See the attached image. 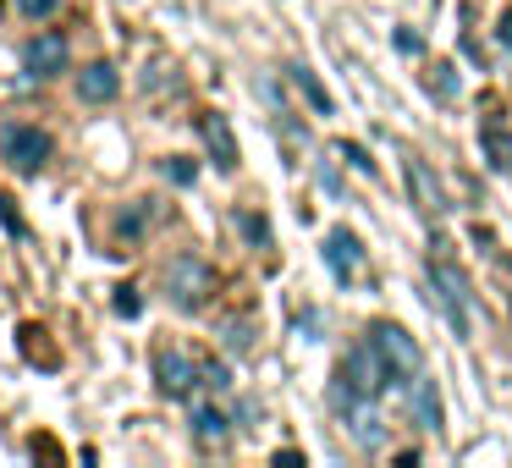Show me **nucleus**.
<instances>
[{"mask_svg": "<svg viewBox=\"0 0 512 468\" xmlns=\"http://www.w3.org/2000/svg\"><path fill=\"white\" fill-rule=\"evenodd\" d=\"M369 342H375L380 358H386V369H391V380H397V386H413V380H419L424 353H419V342H413L402 325H391V320L369 325Z\"/></svg>", "mask_w": 512, "mask_h": 468, "instance_id": "1", "label": "nucleus"}, {"mask_svg": "<svg viewBox=\"0 0 512 468\" xmlns=\"http://www.w3.org/2000/svg\"><path fill=\"white\" fill-rule=\"evenodd\" d=\"M50 155H56V138L45 127H0V160L12 171L34 177V171H45Z\"/></svg>", "mask_w": 512, "mask_h": 468, "instance_id": "2", "label": "nucleus"}, {"mask_svg": "<svg viewBox=\"0 0 512 468\" xmlns=\"http://www.w3.org/2000/svg\"><path fill=\"white\" fill-rule=\"evenodd\" d=\"M166 292H171L177 309H204L210 292H215V270L204 265L199 254H182V259H171V270H166Z\"/></svg>", "mask_w": 512, "mask_h": 468, "instance_id": "3", "label": "nucleus"}, {"mask_svg": "<svg viewBox=\"0 0 512 468\" xmlns=\"http://www.w3.org/2000/svg\"><path fill=\"white\" fill-rule=\"evenodd\" d=\"M430 298L441 303V314H446V325H452L457 336H468V281H463V270H452V259H441V254H430Z\"/></svg>", "mask_w": 512, "mask_h": 468, "instance_id": "4", "label": "nucleus"}, {"mask_svg": "<svg viewBox=\"0 0 512 468\" xmlns=\"http://www.w3.org/2000/svg\"><path fill=\"white\" fill-rule=\"evenodd\" d=\"M23 72L34 83L61 78V72H67V39H61V34H34L23 45Z\"/></svg>", "mask_w": 512, "mask_h": 468, "instance_id": "5", "label": "nucleus"}, {"mask_svg": "<svg viewBox=\"0 0 512 468\" xmlns=\"http://www.w3.org/2000/svg\"><path fill=\"white\" fill-rule=\"evenodd\" d=\"M155 375H160V391H166V397H193V386H204V364L199 358H188V353H160L155 358Z\"/></svg>", "mask_w": 512, "mask_h": 468, "instance_id": "6", "label": "nucleus"}, {"mask_svg": "<svg viewBox=\"0 0 512 468\" xmlns=\"http://www.w3.org/2000/svg\"><path fill=\"white\" fill-rule=\"evenodd\" d=\"M199 138H204V149H210V160L221 171L237 166V133H232V122H226L221 111H199Z\"/></svg>", "mask_w": 512, "mask_h": 468, "instance_id": "7", "label": "nucleus"}, {"mask_svg": "<svg viewBox=\"0 0 512 468\" xmlns=\"http://www.w3.org/2000/svg\"><path fill=\"white\" fill-rule=\"evenodd\" d=\"M358 259H364L358 237L347 232V226H336V232L325 237V265H331V276H336V281H353V276H358Z\"/></svg>", "mask_w": 512, "mask_h": 468, "instance_id": "8", "label": "nucleus"}, {"mask_svg": "<svg viewBox=\"0 0 512 468\" xmlns=\"http://www.w3.org/2000/svg\"><path fill=\"white\" fill-rule=\"evenodd\" d=\"M149 221H155V215H149V199H133V204H122V210H116V248H138L144 243V232H149Z\"/></svg>", "mask_w": 512, "mask_h": 468, "instance_id": "9", "label": "nucleus"}, {"mask_svg": "<svg viewBox=\"0 0 512 468\" xmlns=\"http://www.w3.org/2000/svg\"><path fill=\"white\" fill-rule=\"evenodd\" d=\"M188 430H193V441H204V446H221L226 435H232V419H226L215 402H193V413H188Z\"/></svg>", "mask_w": 512, "mask_h": 468, "instance_id": "10", "label": "nucleus"}, {"mask_svg": "<svg viewBox=\"0 0 512 468\" xmlns=\"http://www.w3.org/2000/svg\"><path fill=\"white\" fill-rule=\"evenodd\" d=\"M116 89H122V78H116L111 61H94V67H83V72H78V94H83L89 105L116 100Z\"/></svg>", "mask_w": 512, "mask_h": 468, "instance_id": "11", "label": "nucleus"}, {"mask_svg": "<svg viewBox=\"0 0 512 468\" xmlns=\"http://www.w3.org/2000/svg\"><path fill=\"white\" fill-rule=\"evenodd\" d=\"M408 193L419 199L424 215H441L446 210V193H441V182H435V171L424 166V160H408Z\"/></svg>", "mask_w": 512, "mask_h": 468, "instance_id": "12", "label": "nucleus"}, {"mask_svg": "<svg viewBox=\"0 0 512 468\" xmlns=\"http://www.w3.org/2000/svg\"><path fill=\"white\" fill-rule=\"evenodd\" d=\"M413 413H419V424H424V430H441V391H435V380H413Z\"/></svg>", "mask_w": 512, "mask_h": 468, "instance_id": "13", "label": "nucleus"}, {"mask_svg": "<svg viewBox=\"0 0 512 468\" xmlns=\"http://www.w3.org/2000/svg\"><path fill=\"white\" fill-rule=\"evenodd\" d=\"M485 160H490V171H507L512 177V133L507 127H485Z\"/></svg>", "mask_w": 512, "mask_h": 468, "instance_id": "14", "label": "nucleus"}, {"mask_svg": "<svg viewBox=\"0 0 512 468\" xmlns=\"http://www.w3.org/2000/svg\"><path fill=\"white\" fill-rule=\"evenodd\" d=\"M287 72H292V83H298V89L309 94V105H314V111H320V116H331V111H336V100H331V94H325V83L314 78L309 67H287Z\"/></svg>", "mask_w": 512, "mask_h": 468, "instance_id": "15", "label": "nucleus"}, {"mask_svg": "<svg viewBox=\"0 0 512 468\" xmlns=\"http://www.w3.org/2000/svg\"><path fill=\"white\" fill-rule=\"evenodd\" d=\"M166 177H171V182H177V188H188V182H193V177H199V171H193V160H182V155H171V160H166Z\"/></svg>", "mask_w": 512, "mask_h": 468, "instance_id": "16", "label": "nucleus"}, {"mask_svg": "<svg viewBox=\"0 0 512 468\" xmlns=\"http://www.w3.org/2000/svg\"><path fill=\"white\" fill-rule=\"evenodd\" d=\"M199 364H204V386H210V391H226V386H232L226 364H215V358H199Z\"/></svg>", "mask_w": 512, "mask_h": 468, "instance_id": "17", "label": "nucleus"}, {"mask_svg": "<svg viewBox=\"0 0 512 468\" xmlns=\"http://www.w3.org/2000/svg\"><path fill=\"white\" fill-rule=\"evenodd\" d=\"M342 160H347L353 171H369V177H375V160H369L364 144H342Z\"/></svg>", "mask_w": 512, "mask_h": 468, "instance_id": "18", "label": "nucleus"}, {"mask_svg": "<svg viewBox=\"0 0 512 468\" xmlns=\"http://www.w3.org/2000/svg\"><path fill=\"white\" fill-rule=\"evenodd\" d=\"M430 89L441 94V100H452V94H457V83H452V67H446V61H441V67H430Z\"/></svg>", "mask_w": 512, "mask_h": 468, "instance_id": "19", "label": "nucleus"}, {"mask_svg": "<svg viewBox=\"0 0 512 468\" xmlns=\"http://www.w3.org/2000/svg\"><path fill=\"white\" fill-rule=\"evenodd\" d=\"M391 45H397L402 56H424V39H419V34H408V28H397V34H391Z\"/></svg>", "mask_w": 512, "mask_h": 468, "instance_id": "20", "label": "nucleus"}, {"mask_svg": "<svg viewBox=\"0 0 512 468\" xmlns=\"http://www.w3.org/2000/svg\"><path fill=\"white\" fill-rule=\"evenodd\" d=\"M12 6H17L23 17H34V23H39V17H50V12H56V0H12Z\"/></svg>", "mask_w": 512, "mask_h": 468, "instance_id": "21", "label": "nucleus"}, {"mask_svg": "<svg viewBox=\"0 0 512 468\" xmlns=\"http://www.w3.org/2000/svg\"><path fill=\"white\" fill-rule=\"evenodd\" d=\"M138 309H144V303H138V287H122V292H116V314H127V320H133Z\"/></svg>", "mask_w": 512, "mask_h": 468, "instance_id": "22", "label": "nucleus"}, {"mask_svg": "<svg viewBox=\"0 0 512 468\" xmlns=\"http://www.w3.org/2000/svg\"><path fill=\"white\" fill-rule=\"evenodd\" d=\"M243 232L254 237V243H265V221H259V215H243Z\"/></svg>", "mask_w": 512, "mask_h": 468, "instance_id": "23", "label": "nucleus"}, {"mask_svg": "<svg viewBox=\"0 0 512 468\" xmlns=\"http://www.w3.org/2000/svg\"><path fill=\"white\" fill-rule=\"evenodd\" d=\"M496 39H501V45H507V50H512V12H507V17H501V28H496Z\"/></svg>", "mask_w": 512, "mask_h": 468, "instance_id": "24", "label": "nucleus"}]
</instances>
